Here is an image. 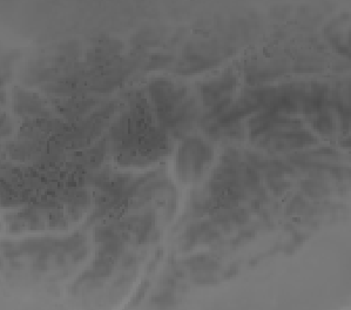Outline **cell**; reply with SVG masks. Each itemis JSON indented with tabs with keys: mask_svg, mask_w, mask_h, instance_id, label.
<instances>
[{
	"mask_svg": "<svg viewBox=\"0 0 351 310\" xmlns=\"http://www.w3.org/2000/svg\"><path fill=\"white\" fill-rule=\"evenodd\" d=\"M302 188H303V191L307 193V194L310 195V197H321V195L325 194V192H326L325 186H324L322 182L316 181V180L303 182Z\"/></svg>",
	"mask_w": 351,
	"mask_h": 310,
	"instance_id": "2",
	"label": "cell"
},
{
	"mask_svg": "<svg viewBox=\"0 0 351 310\" xmlns=\"http://www.w3.org/2000/svg\"><path fill=\"white\" fill-rule=\"evenodd\" d=\"M304 207V200L301 197H296L290 203L289 208L288 210H290V213H297L299 209Z\"/></svg>",
	"mask_w": 351,
	"mask_h": 310,
	"instance_id": "3",
	"label": "cell"
},
{
	"mask_svg": "<svg viewBox=\"0 0 351 310\" xmlns=\"http://www.w3.org/2000/svg\"><path fill=\"white\" fill-rule=\"evenodd\" d=\"M313 126L321 134H330L332 132V128H334L331 116L323 112L319 113V116H316L313 120Z\"/></svg>",
	"mask_w": 351,
	"mask_h": 310,
	"instance_id": "1",
	"label": "cell"
}]
</instances>
